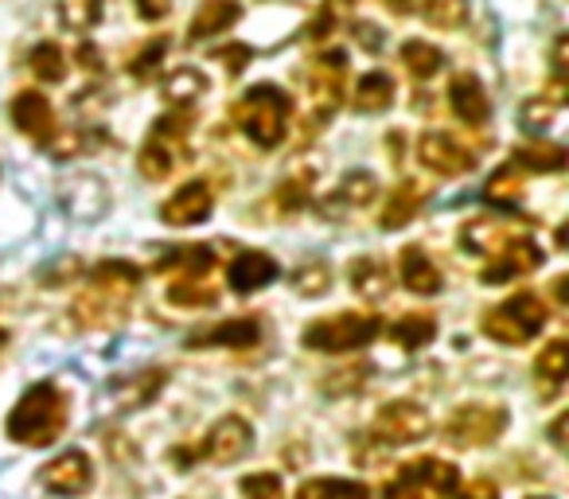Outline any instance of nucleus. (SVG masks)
Instances as JSON below:
<instances>
[{"instance_id":"obj_41","label":"nucleus","mask_w":569,"mask_h":499,"mask_svg":"<svg viewBox=\"0 0 569 499\" xmlns=\"http://www.w3.org/2000/svg\"><path fill=\"white\" fill-rule=\"evenodd\" d=\"M164 56H168V40L164 36H157V40H152L149 48L129 63V74H133V79H149V74H157V67L164 63Z\"/></svg>"},{"instance_id":"obj_8","label":"nucleus","mask_w":569,"mask_h":499,"mask_svg":"<svg viewBox=\"0 0 569 499\" xmlns=\"http://www.w3.org/2000/svg\"><path fill=\"white\" fill-rule=\"evenodd\" d=\"M507 429L503 406H460L449 421H445V441L457 449H476V445H491Z\"/></svg>"},{"instance_id":"obj_49","label":"nucleus","mask_w":569,"mask_h":499,"mask_svg":"<svg viewBox=\"0 0 569 499\" xmlns=\"http://www.w3.org/2000/svg\"><path fill=\"white\" fill-rule=\"evenodd\" d=\"M387 4L398 12V17H410V12H426L429 9V0H387Z\"/></svg>"},{"instance_id":"obj_10","label":"nucleus","mask_w":569,"mask_h":499,"mask_svg":"<svg viewBox=\"0 0 569 499\" xmlns=\"http://www.w3.org/2000/svg\"><path fill=\"white\" fill-rule=\"evenodd\" d=\"M40 480L51 496L79 499V496H87L90 483H94V465H90V457L82 449H67V452H59L56 460L43 465Z\"/></svg>"},{"instance_id":"obj_38","label":"nucleus","mask_w":569,"mask_h":499,"mask_svg":"<svg viewBox=\"0 0 569 499\" xmlns=\"http://www.w3.org/2000/svg\"><path fill=\"white\" fill-rule=\"evenodd\" d=\"M242 496L246 499H281V491H284V483H281V476L277 472H253V476H242Z\"/></svg>"},{"instance_id":"obj_16","label":"nucleus","mask_w":569,"mask_h":499,"mask_svg":"<svg viewBox=\"0 0 569 499\" xmlns=\"http://www.w3.org/2000/svg\"><path fill=\"white\" fill-rule=\"evenodd\" d=\"M227 281L234 293H258V289H266L269 281H277V262L269 255H261V250H242V255L230 262L227 270Z\"/></svg>"},{"instance_id":"obj_12","label":"nucleus","mask_w":569,"mask_h":499,"mask_svg":"<svg viewBox=\"0 0 569 499\" xmlns=\"http://www.w3.org/2000/svg\"><path fill=\"white\" fill-rule=\"evenodd\" d=\"M418 160L429 168V172L445 176V180H452V176H465L468 168L476 164V157L465 149V144H457L452 137L445 133H426L418 141Z\"/></svg>"},{"instance_id":"obj_13","label":"nucleus","mask_w":569,"mask_h":499,"mask_svg":"<svg viewBox=\"0 0 569 499\" xmlns=\"http://www.w3.org/2000/svg\"><path fill=\"white\" fill-rule=\"evenodd\" d=\"M211 207H214L211 183L191 180V183H183L172 199L160 203V219H164L168 227H191V222H203L207 214H211Z\"/></svg>"},{"instance_id":"obj_30","label":"nucleus","mask_w":569,"mask_h":499,"mask_svg":"<svg viewBox=\"0 0 569 499\" xmlns=\"http://www.w3.org/2000/svg\"><path fill=\"white\" fill-rule=\"evenodd\" d=\"M379 196V180L371 172H351L332 196L325 199V211H336V207H367Z\"/></svg>"},{"instance_id":"obj_17","label":"nucleus","mask_w":569,"mask_h":499,"mask_svg":"<svg viewBox=\"0 0 569 499\" xmlns=\"http://www.w3.org/2000/svg\"><path fill=\"white\" fill-rule=\"evenodd\" d=\"M398 270H402V286L418 297H437L445 289L441 270H437L433 258L421 246H406L402 258H398Z\"/></svg>"},{"instance_id":"obj_4","label":"nucleus","mask_w":569,"mask_h":499,"mask_svg":"<svg viewBox=\"0 0 569 499\" xmlns=\"http://www.w3.org/2000/svg\"><path fill=\"white\" fill-rule=\"evenodd\" d=\"M382 332V320L371 312H336V317L312 320L305 328V348L328 351V356H343V351H359Z\"/></svg>"},{"instance_id":"obj_28","label":"nucleus","mask_w":569,"mask_h":499,"mask_svg":"<svg viewBox=\"0 0 569 499\" xmlns=\"http://www.w3.org/2000/svg\"><path fill=\"white\" fill-rule=\"evenodd\" d=\"M297 499H371V488L359 480H340V476H317L297 488Z\"/></svg>"},{"instance_id":"obj_32","label":"nucleus","mask_w":569,"mask_h":499,"mask_svg":"<svg viewBox=\"0 0 569 499\" xmlns=\"http://www.w3.org/2000/svg\"><path fill=\"white\" fill-rule=\"evenodd\" d=\"M515 164L530 168V172H561L566 168V149L561 144H522L515 149Z\"/></svg>"},{"instance_id":"obj_24","label":"nucleus","mask_w":569,"mask_h":499,"mask_svg":"<svg viewBox=\"0 0 569 499\" xmlns=\"http://www.w3.org/2000/svg\"><path fill=\"white\" fill-rule=\"evenodd\" d=\"M395 102V79L382 71H367L363 79L356 82V94H351V106L359 113H382Z\"/></svg>"},{"instance_id":"obj_39","label":"nucleus","mask_w":569,"mask_h":499,"mask_svg":"<svg viewBox=\"0 0 569 499\" xmlns=\"http://www.w3.org/2000/svg\"><path fill=\"white\" fill-rule=\"evenodd\" d=\"M293 289L301 297H320L328 293V266L325 262H309L293 273Z\"/></svg>"},{"instance_id":"obj_35","label":"nucleus","mask_w":569,"mask_h":499,"mask_svg":"<svg viewBox=\"0 0 569 499\" xmlns=\"http://www.w3.org/2000/svg\"><path fill=\"white\" fill-rule=\"evenodd\" d=\"M483 199L488 203H496V207H519V199H522V188H519V172L515 168H499L496 176L488 180V188H483Z\"/></svg>"},{"instance_id":"obj_3","label":"nucleus","mask_w":569,"mask_h":499,"mask_svg":"<svg viewBox=\"0 0 569 499\" xmlns=\"http://www.w3.org/2000/svg\"><path fill=\"white\" fill-rule=\"evenodd\" d=\"M289 113H293L289 94H281L277 87H253L238 102V126L258 149H277L289 133Z\"/></svg>"},{"instance_id":"obj_29","label":"nucleus","mask_w":569,"mask_h":499,"mask_svg":"<svg viewBox=\"0 0 569 499\" xmlns=\"http://www.w3.org/2000/svg\"><path fill=\"white\" fill-rule=\"evenodd\" d=\"M433 336H437V320L429 317V312H410V317L390 325V340H395L402 351L426 348V343H433Z\"/></svg>"},{"instance_id":"obj_20","label":"nucleus","mask_w":569,"mask_h":499,"mask_svg":"<svg viewBox=\"0 0 569 499\" xmlns=\"http://www.w3.org/2000/svg\"><path fill=\"white\" fill-rule=\"evenodd\" d=\"M449 106H452V113L465 121V126H483V121H488V113H491L488 94H483V87H480V79H476V74H457V79H452Z\"/></svg>"},{"instance_id":"obj_46","label":"nucleus","mask_w":569,"mask_h":499,"mask_svg":"<svg viewBox=\"0 0 569 499\" xmlns=\"http://www.w3.org/2000/svg\"><path fill=\"white\" fill-rule=\"evenodd\" d=\"M382 499H437V496H433V491L418 488V483H410V480H402V476H398V480L390 483L387 496H382Z\"/></svg>"},{"instance_id":"obj_7","label":"nucleus","mask_w":569,"mask_h":499,"mask_svg":"<svg viewBox=\"0 0 569 499\" xmlns=\"http://www.w3.org/2000/svg\"><path fill=\"white\" fill-rule=\"evenodd\" d=\"M183 137H188V110L168 113V118H160L152 126L149 141L141 144V157H137V168H141L144 180L172 176V168L183 160Z\"/></svg>"},{"instance_id":"obj_47","label":"nucleus","mask_w":569,"mask_h":499,"mask_svg":"<svg viewBox=\"0 0 569 499\" xmlns=\"http://www.w3.org/2000/svg\"><path fill=\"white\" fill-rule=\"evenodd\" d=\"M133 9H137V17L141 20H164L168 12H172V0H133Z\"/></svg>"},{"instance_id":"obj_43","label":"nucleus","mask_w":569,"mask_h":499,"mask_svg":"<svg viewBox=\"0 0 569 499\" xmlns=\"http://www.w3.org/2000/svg\"><path fill=\"white\" fill-rule=\"evenodd\" d=\"M277 199H281V207H289V211H297V207L309 199V176H301V180H284L281 191H277Z\"/></svg>"},{"instance_id":"obj_6","label":"nucleus","mask_w":569,"mask_h":499,"mask_svg":"<svg viewBox=\"0 0 569 499\" xmlns=\"http://www.w3.org/2000/svg\"><path fill=\"white\" fill-rule=\"evenodd\" d=\"M546 328V305L535 293H515L483 317V332L496 343H527Z\"/></svg>"},{"instance_id":"obj_1","label":"nucleus","mask_w":569,"mask_h":499,"mask_svg":"<svg viewBox=\"0 0 569 499\" xmlns=\"http://www.w3.org/2000/svg\"><path fill=\"white\" fill-rule=\"evenodd\" d=\"M67 421H71L67 395L48 379L20 395L17 410L9 413V437L28 449H43V445H56L63 437Z\"/></svg>"},{"instance_id":"obj_2","label":"nucleus","mask_w":569,"mask_h":499,"mask_svg":"<svg viewBox=\"0 0 569 499\" xmlns=\"http://www.w3.org/2000/svg\"><path fill=\"white\" fill-rule=\"evenodd\" d=\"M137 286H141V270H137V266L102 262L94 270V281H90L87 297L74 305V320H79L82 328L110 325V320L121 317V309H126V301L137 293Z\"/></svg>"},{"instance_id":"obj_36","label":"nucleus","mask_w":569,"mask_h":499,"mask_svg":"<svg viewBox=\"0 0 569 499\" xmlns=\"http://www.w3.org/2000/svg\"><path fill=\"white\" fill-rule=\"evenodd\" d=\"M32 74L40 82H63L67 79V56L59 43H40L32 51Z\"/></svg>"},{"instance_id":"obj_26","label":"nucleus","mask_w":569,"mask_h":499,"mask_svg":"<svg viewBox=\"0 0 569 499\" xmlns=\"http://www.w3.org/2000/svg\"><path fill=\"white\" fill-rule=\"evenodd\" d=\"M214 262V250L211 246H172L164 255L157 258V270H183L188 278H203Z\"/></svg>"},{"instance_id":"obj_44","label":"nucleus","mask_w":569,"mask_h":499,"mask_svg":"<svg viewBox=\"0 0 569 499\" xmlns=\"http://www.w3.org/2000/svg\"><path fill=\"white\" fill-rule=\"evenodd\" d=\"M452 499H499V488L491 480H468V483H457Z\"/></svg>"},{"instance_id":"obj_21","label":"nucleus","mask_w":569,"mask_h":499,"mask_svg":"<svg viewBox=\"0 0 569 499\" xmlns=\"http://www.w3.org/2000/svg\"><path fill=\"white\" fill-rule=\"evenodd\" d=\"M312 94H325V118L340 106V94H343V79H348V59L343 51H328L312 63Z\"/></svg>"},{"instance_id":"obj_51","label":"nucleus","mask_w":569,"mask_h":499,"mask_svg":"<svg viewBox=\"0 0 569 499\" xmlns=\"http://www.w3.org/2000/svg\"><path fill=\"white\" fill-rule=\"evenodd\" d=\"M530 499H550V496H530Z\"/></svg>"},{"instance_id":"obj_15","label":"nucleus","mask_w":569,"mask_h":499,"mask_svg":"<svg viewBox=\"0 0 569 499\" xmlns=\"http://www.w3.org/2000/svg\"><path fill=\"white\" fill-rule=\"evenodd\" d=\"M258 340H261L258 320H253V317H234V320H219V325L196 332L188 348H253Z\"/></svg>"},{"instance_id":"obj_37","label":"nucleus","mask_w":569,"mask_h":499,"mask_svg":"<svg viewBox=\"0 0 569 499\" xmlns=\"http://www.w3.org/2000/svg\"><path fill=\"white\" fill-rule=\"evenodd\" d=\"M214 297H219V289L203 286V281H196V278H183V281H176V286L168 289V301L196 305V309H203V305H214Z\"/></svg>"},{"instance_id":"obj_25","label":"nucleus","mask_w":569,"mask_h":499,"mask_svg":"<svg viewBox=\"0 0 569 499\" xmlns=\"http://www.w3.org/2000/svg\"><path fill=\"white\" fill-rule=\"evenodd\" d=\"M421 203H426V188H418V183H402V188L390 191L387 207H382L379 227H382V230H398V227H406V222H410L413 214L421 211Z\"/></svg>"},{"instance_id":"obj_9","label":"nucleus","mask_w":569,"mask_h":499,"mask_svg":"<svg viewBox=\"0 0 569 499\" xmlns=\"http://www.w3.org/2000/svg\"><path fill=\"white\" fill-rule=\"evenodd\" d=\"M375 433H379V441H387V445H413V441H421V437H429L426 406L406 402V398H398V402H387L379 413H375Z\"/></svg>"},{"instance_id":"obj_42","label":"nucleus","mask_w":569,"mask_h":499,"mask_svg":"<svg viewBox=\"0 0 569 499\" xmlns=\"http://www.w3.org/2000/svg\"><path fill=\"white\" fill-rule=\"evenodd\" d=\"M553 110H558V106H553L550 98H535V102H527V110H522V126L535 133V129H542L546 121L553 118Z\"/></svg>"},{"instance_id":"obj_14","label":"nucleus","mask_w":569,"mask_h":499,"mask_svg":"<svg viewBox=\"0 0 569 499\" xmlns=\"http://www.w3.org/2000/svg\"><path fill=\"white\" fill-rule=\"evenodd\" d=\"M12 121H17L20 133H28L32 141H43V144H48L59 129L56 110H51V102L40 90H20V94L12 98Z\"/></svg>"},{"instance_id":"obj_48","label":"nucleus","mask_w":569,"mask_h":499,"mask_svg":"<svg viewBox=\"0 0 569 499\" xmlns=\"http://www.w3.org/2000/svg\"><path fill=\"white\" fill-rule=\"evenodd\" d=\"M566 48H569V40H566V36H558V40H553V56H550L553 79H558V82H561V74H566Z\"/></svg>"},{"instance_id":"obj_18","label":"nucleus","mask_w":569,"mask_h":499,"mask_svg":"<svg viewBox=\"0 0 569 499\" xmlns=\"http://www.w3.org/2000/svg\"><path fill=\"white\" fill-rule=\"evenodd\" d=\"M398 476L418 488L433 491V496H452L460 483V472L449 465V460H437V457H421V460H410V465L398 468Z\"/></svg>"},{"instance_id":"obj_5","label":"nucleus","mask_w":569,"mask_h":499,"mask_svg":"<svg viewBox=\"0 0 569 499\" xmlns=\"http://www.w3.org/2000/svg\"><path fill=\"white\" fill-rule=\"evenodd\" d=\"M253 445V429L246 418H238V413H227V418H219L211 429H207V437L199 445H191V449H176V465H188V460H211V465H234V460H242L246 452H250Z\"/></svg>"},{"instance_id":"obj_33","label":"nucleus","mask_w":569,"mask_h":499,"mask_svg":"<svg viewBox=\"0 0 569 499\" xmlns=\"http://www.w3.org/2000/svg\"><path fill=\"white\" fill-rule=\"evenodd\" d=\"M535 375L546 382V387H558V382H566V375H569V348H566V340H550L542 351H538Z\"/></svg>"},{"instance_id":"obj_27","label":"nucleus","mask_w":569,"mask_h":499,"mask_svg":"<svg viewBox=\"0 0 569 499\" xmlns=\"http://www.w3.org/2000/svg\"><path fill=\"white\" fill-rule=\"evenodd\" d=\"M203 94H207V79L196 67H180V71H172L164 79V98L172 110H188V106H196Z\"/></svg>"},{"instance_id":"obj_45","label":"nucleus","mask_w":569,"mask_h":499,"mask_svg":"<svg viewBox=\"0 0 569 499\" xmlns=\"http://www.w3.org/2000/svg\"><path fill=\"white\" fill-rule=\"evenodd\" d=\"M250 56H253V51L246 48V43H230V48L219 51V63L227 67L230 74H242V67L250 63Z\"/></svg>"},{"instance_id":"obj_23","label":"nucleus","mask_w":569,"mask_h":499,"mask_svg":"<svg viewBox=\"0 0 569 499\" xmlns=\"http://www.w3.org/2000/svg\"><path fill=\"white\" fill-rule=\"evenodd\" d=\"M348 281L351 289H356L359 297H367V301H379V297L390 293V270L382 258H356V262L348 266Z\"/></svg>"},{"instance_id":"obj_22","label":"nucleus","mask_w":569,"mask_h":499,"mask_svg":"<svg viewBox=\"0 0 569 499\" xmlns=\"http://www.w3.org/2000/svg\"><path fill=\"white\" fill-rule=\"evenodd\" d=\"M511 238L515 234L503 219H472L460 230V246H465L468 255H483V258H496Z\"/></svg>"},{"instance_id":"obj_31","label":"nucleus","mask_w":569,"mask_h":499,"mask_svg":"<svg viewBox=\"0 0 569 499\" xmlns=\"http://www.w3.org/2000/svg\"><path fill=\"white\" fill-rule=\"evenodd\" d=\"M402 63L413 79H433V74L445 67V56H441V48H433V43H426V40H406Z\"/></svg>"},{"instance_id":"obj_34","label":"nucleus","mask_w":569,"mask_h":499,"mask_svg":"<svg viewBox=\"0 0 569 499\" xmlns=\"http://www.w3.org/2000/svg\"><path fill=\"white\" fill-rule=\"evenodd\" d=\"M102 20V0H59V24L67 32H90Z\"/></svg>"},{"instance_id":"obj_11","label":"nucleus","mask_w":569,"mask_h":499,"mask_svg":"<svg viewBox=\"0 0 569 499\" xmlns=\"http://www.w3.org/2000/svg\"><path fill=\"white\" fill-rule=\"evenodd\" d=\"M542 266V246H535L530 238H511V242L483 266L480 281L483 286H503V281H515V278H527Z\"/></svg>"},{"instance_id":"obj_40","label":"nucleus","mask_w":569,"mask_h":499,"mask_svg":"<svg viewBox=\"0 0 569 499\" xmlns=\"http://www.w3.org/2000/svg\"><path fill=\"white\" fill-rule=\"evenodd\" d=\"M426 17L437 28H457L468 17V0H429Z\"/></svg>"},{"instance_id":"obj_50","label":"nucleus","mask_w":569,"mask_h":499,"mask_svg":"<svg viewBox=\"0 0 569 499\" xmlns=\"http://www.w3.org/2000/svg\"><path fill=\"white\" fill-rule=\"evenodd\" d=\"M561 429H566V413H561V418L550 426V441H553V445H561V441H566V437H561Z\"/></svg>"},{"instance_id":"obj_19","label":"nucleus","mask_w":569,"mask_h":499,"mask_svg":"<svg viewBox=\"0 0 569 499\" xmlns=\"http://www.w3.org/2000/svg\"><path fill=\"white\" fill-rule=\"evenodd\" d=\"M238 17H242V4L238 0H203L196 9V17H191L188 24V40H211V36L227 32V28L238 24Z\"/></svg>"}]
</instances>
